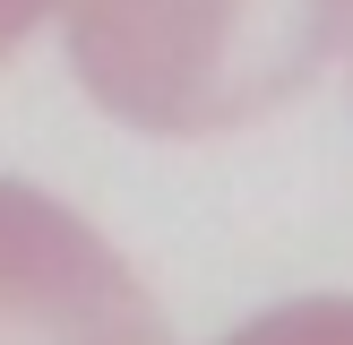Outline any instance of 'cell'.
Returning <instances> with one entry per match:
<instances>
[{
  "label": "cell",
  "instance_id": "6da1fadb",
  "mask_svg": "<svg viewBox=\"0 0 353 345\" xmlns=\"http://www.w3.org/2000/svg\"><path fill=\"white\" fill-rule=\"evenodd\" d=\"M345 0H61L69 69L147 138H216L293 103Z\"/></svg>",
  "mask_w": 353,
  "mask_h": 345
},
{
  "label": "cell",
  "instance_id": "7a4b0ae2",
  "mask_svg": "<svg viewBox=\"0 0 353 345\" xmlns=\"http://www.w3.org/2000/svg\"><path fill=\"white\" fill-rule=\"evenodd\" d=\"M0 345H164L130 259L43 190L0 172Z\"/></svg>",
  "mask_w": 353,
  "mask_h": 345
},
{
  "label": "cell",
  "instance_id": "3957f363",
  "mask_svg": "<svg viewBox=\"0 0 353 345\" xmlns=\"http://www.w3.org/2000/svg\"><path fill=\"white\" fill-rule=\"evenodd\" d=\"M224 345H353V293H302V302L259 310Z\"/></svg>",
  "mask_w": 353,
  "mask_h": 345
},
{
  "label": "cell",
  "instance_id": "277c9868",
  "mask_svg": "<svg viewBox=\"0 0 353 345\" xmlns=\"http://www.w3.org/2000/svg\"><path fill=\"white\" fill-rule=\"evenodd\" d=\"M52 9H61V0H0V61H9V52L34 34V17H52Z\"/></svg>",
  "mask_w": 353,
  "mask_h": 345
}]
</instances>
